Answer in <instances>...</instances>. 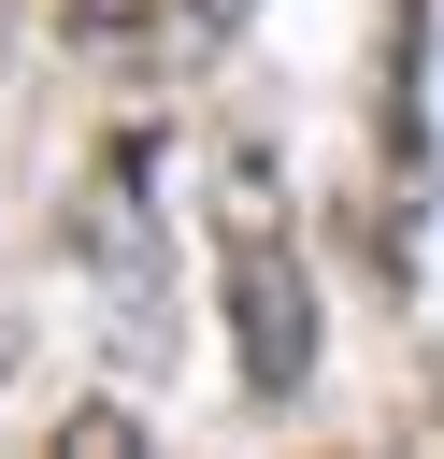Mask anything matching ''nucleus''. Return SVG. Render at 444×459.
<instances>
[{
  "mask_svg": "<svg viewBox=\"0 0 444 459\" xmlns=\"http://www.w3.org/2000/svg\"><path fill=\"white\" fill-rule=\"evenodd\" d=\"M0 373H14V301H0Z\"/></svg>",
  "mask_w": 444,
  "mask_h": 459,
  "instance_id": "39448f33",
  "label": "nucleus"
},
{
  "mask_svg": "<svg viewBox=\"0 0 444 459\" xmlns=\"http://www.w3.org/2000/svg\"><path fill=\"white\" fill-rule=\"evenodd\" d=\"M215 301H229V373L258 402H301L315 387V273H301V230H286L258 129L215 143Z\"/></svg>",
  "mask_w": 444,
  "mask_h": 459,
  "instance_id": "f257e3e1",
  "label": "nucleus"
},
{
  "mask_svg": "<svg viewBox=\"0 0 444 459\" xmlns=\"http://www.w3.org/2000/svg\"><path fill=\"white\" fill-rule=\"evenodd\" d=\"M57 445H72V459H129L143 430H129V402H72V416H57Z\"/></svg>",
  "mask_w": 444,
  "mask_h": 459,
  "instance_id": "20e7f679",
  "label": "nucleus"
},
{
  "mask_svg": "<svg viewBox=\"0 0 444 459\" xmlns=\"http://www.w3.org/2000/svg\"><path fill=\"white\" fill-rule=\"evenodd\" d=\"M243 14H258V0H57V43L100 57V72H129V86H172V72H201Z\"/></svg>",
  "mask_w": 444,
  "mask_h": 459,
  "instance_id": "7ed1b4c3",
  "label": "nucleus"
},
{
  "mask_svg": "<svg viewBox=\"0 0 444 459\" xmlns=\"http://www.w3.org/2000/svg\"><path fill=\"white\" fill-rule=\"evenodd\" d=\"M72 258L100 273V301L129 316V344H158V158H143V129H115L100 158H86V186H72Z\"/></svg>",
  "mask_w": 444,
  "mask_h": 459,
  "instance_id": "f03ea898",
  "label": "nucleus"
}]
</instances>
